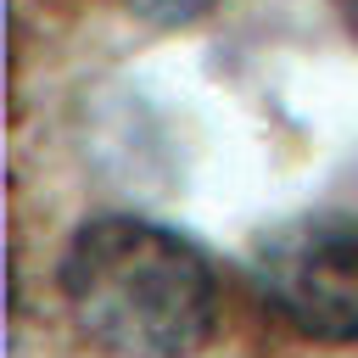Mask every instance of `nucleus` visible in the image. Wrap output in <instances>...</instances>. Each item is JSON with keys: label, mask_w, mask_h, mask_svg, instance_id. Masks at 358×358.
<instances>
[{"label": "nucleus", "mask_w": 358, "mask_h": 358, "mask_svg": "<svg viewBox=\"0 0 358 358\" xmlns=\"http://www.w3.org/2000/svg\"><path fill=\"white\" fill-rule=\"evenodd\" d=\"M140 22H151V28H190V22H201L218 0H123Z\"/></svg>", "instance_id": "obj_3"}, {"label": "nucleus", "mask_w": 358, "mask_h": 358, "mask_svg": "<svg viewBox=\"0 0 358 358\" xmlns=\"http://www.w3.org/2000/svg\"><path fill=\"white\" fill-rule=\"evenodd\" d=\"M56 291L78 336L112 358H190L218 330L213 257L140 213L84 218L56 257Z\"/></svg>", "instance_id": "obj_1"}, {"label": "nucleus", "mask_w": 358, "mask_h": 358, "mask_svg": "<svg viewBox=\"0 0 358 358\" xmlns=\"http://www.w3.org/2000/svg\"><path fill=\"white\" fill-rule=\"evenodd\" d=\"M252 268L268 308L296 336L324 347L358 341V218L352 213H319L263 235Z\"/></svg>", "instance_id": "obj_2"}, {"label": "nucleus", "mask_w": 358, "mask_h": 358, "mask_svg": "<svg viewBox=\"0 0 358 358\" xmlns=\"http://www.w3.org/2000/svg\"><path fill=\"white\" fill-rule=\"evenodd\" d=\"M330 6H336V17L347 22V34L358 39V0H330Z\"/></svg>", "instance_id": "obj_4"}]
</instances>
